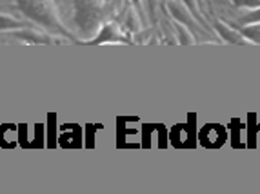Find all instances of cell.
<instances>
[{
	"label": "cell",
	"instance_id": "6da1fadb",
	"mask_svg": "<svg viewBox=\"0 0 260 194\" xmlns=\"http://www.w3.org/2000/svg\"><path fill=\"white\" fill-rule=\"evenodd\" d=\"M17 6L29 20L40 24L51 33H58L62 36L73 38L68 27L62 24L60 17H58V9H56L53 0H17Z\"/></svg>",
	"mask_w": 260,
	"mask_h": 194
},
{
	"label": "cell",
	"instance_id": "7a4b0ae2",
	"mask_svg": "<svg viewBox=\"0 0 260 194\" xmlns=\"http://www.w3.org/2000/svg\"><path fill=\"white\" fill-rule=\"evenodd\" d=\"M104 9L96 0H73V20L84 35H96L102 27Z\"/></svg>",
	"mask_w": 260,
	"mask_h": 194
},
{
	"label": "cell",
	"instance_id": "3957f363",
	"mask_svg": "<svg viewBox=\"0 0 260 194\" xmlns=\"http://www.w3.org/2000/svg\"><path fill=\"white\" fill-rule=\"evenodd\" d=\"M164 9L168 11V15L173 18L175 22L186 26L193 35H204L206 33L204 27L193 18V15L189 13V9H187L180 0H164Z\"/></svg>",
	"mask_w": 260,
	"mask_h": 194
},
{
	"label": "cell",
	"instance_id": "277c9868",
	"mask_svg": "<svg viewBox=\"0 0 260 194\" xmlns=\"http://www.w3.org/2000/svg\"><path fill=\"white\" fill-rule=\"evenodd\" d=\"M108 42H113V44H127L129 40L124 36V33L120 31L118 24L111 22V24H106L99 29L96 36L93 40H86L84 44L87 46H99V44H108Z\"/></svg>",
	"mask_w": 260,
	"mask_h": 194
},
{
	"label": "cell",
	"instance_id": "5b68a950",
	"mask_svg": "<svg viewBox=\"0 0 260 194\" xmlns=\"http://www.w3.org/2000/svg\"><path fill=\"white\" fill-rule=\"evenodd\" d=\"M213 27H215V33H217L224 42L235 44V46H246V44H249L242 35H240L239 29L230 27L228 24H224V22H213Z\"/></svg>",
	"mask_w": 260,
	"mask_h": 194
},
{
	"label": "cell",
	"instance_id": "8992f818",
	"mask_svg": "<svg viewBox=\"0 0 260 194\" xmlns=\"http://www.w3.org/2000/svg\"><path fill=\"white\" fill-rule=\"evenodd\" d=\"M15 36L24 40L26 44H49L51 42V38H49L48 35H42V33L27 31V29H17L15 31Z\"/></svg>",
	"mask_w": 260,
	"mask_h": 194
},
{
	"label": "cell",
	"instance_id": "52a82bcc",
	"mask_svg": "<svg viewBox=\"0 0 260 194\" xmlns=\"http://www.w3.org/2000/svg\"><path fill=\"white\" fill-rule=\"evenodd\" d=\"M239 33L251 44H260V22L256 24H247V26H240Z\"/></svg>",
	"mask_w": 260,
	"mask_h": 194
},
{
	"label": "cell",
	"instance_id": "ba28073f",
	"mask_svg": "<svg viewBox=\"0 0 260 194\" xmlns=\"http://www.w3.org/2000/svg\"><path fill=\"white\" fill-rule=\"evenodd\" d=\"M173 27H175V35H177V44H180V46H191V44H195L193 33H191L186 26H182V24L175 22Z\"/></svg>",
	"mask_w": 260,
	"mask_h": 194
},
{
	"label": "cell",
	"instance_id": "9c48e42d",
	"mask_svg": "<svg viewBox=\"0 0 260 194\" xmlns=\"http://www.w3.org/2000/svg\"><path fill=\"white\" fill-rule=\"evenodd\" d=\"M26 24L17 18L9 17V15H0V31H17V29H24Z\"/></svg>",
	"mask_w": 260,
	"mask_h": 194
},
{
	"label": "cell",
	"instance_id": "30bf717a",
	"mask_svg": "<svg viewBox=\"0 0 260 194\" xmlns=\"http://www.w3.org/2000/svg\"><path fill=\"white\" fill-rule=\"evenodd\" d=\"M184 6H186L187 9H189V13L193 15V18H195L197 22H199L200 26L202 27H208V22H206V18H204V15L200 13V9H199V6H197V0H180Z\"/></svg>",
	"mask_w": 260,
	"mask_h": 194
},
{
	"label": "cell",
	"instance_id": "8fae6325",
	"mask_svg": "<svg viewBox=\"0 0 260 194\" xmlns=\"http://www.w3.org/2000/svg\"><path fill=\"white\" fill-rule=\"evenodd\" d=\"M256 22H260V8L251 9V11H247L246 15H242V17L239 18V24H240V26H247V24H256Z\"/></svg>",
	"mask_w": 260,
	"mask_h": 194
},
{
	"label": "cell",
	"instance_id": "7c38bea8",
	"mask_svg": "<svg viewBox=\"0 0 260 194\" xmlns=\"http://www.w3.org/2000/svg\"><path fill=\"white\" fill-rule=\"evenodd\" d=\"M140 20H142V18L137 17V11H135V9H129V13H127V20H126L127 29L133 31V33H139L140 27H142V24H140Z\"/></svg>",
	"mask_w": 260,
	"mask_h": 194
},
{
	"label": "cell",
	"instance_id": "4fadbf2b",
	"mask_svg": "<svg viewBox=\"0 0 260 194\" xmlns=\"http://www.w3.org/2000/svg\"><path fill=\"white\" fill-rule=\"evenodd\" d=\"M231 4H233L235 8L255 9V8H260V0H231Z\"/></svg>",
	"mask_w": 260,
	"mask_h": 194
},
{
	"label": "cell",
	"instance_id": "5bb4252c",
	"mask_svg": "<svg viewBox=\"0 0 260 194\" xmlns=\"http://www.w3.org/2000/svg\"><path fill=\"white\" fill-rule=\"evenodd\" d=\"M146 8H148L149 18H155V11H156V0H146Z\"/></svg>",
	"mask_w": 260,
	"mask_h": 194
},
{
	"label": "cell",
	"instance_id": "9a60e30c",
	"mask_svg": "<svg viewBox=\"0 0 260 194\" xmlns=\"http://www.w3.org/2000/svg\"><path fill=\"white\" fill-rule=\"evenodd\" d=\"M131 4H133L135 11L140 13V17H144V11H142V0H131Z\"/></svg>",
	"mask_w": 260,
	"mask_h": 194
},
{
	"label": "cell",
	"instance_id": "2e32d148",
	"mask_svg": "<svg viewBox=\"0 0 260 194\" xmlns=\"http://www.w3.org/2000/svg\"><path fill=\"white\" fill-rule=\"evenodd\" d=\"M206 0H197V6H199V9H200V13L204 11V8H206V4H204Z\"/></svg>",
	"mask_w": 260,
	"mask_h": 194
},
{
	"label": "cell",
	"instance_id": "e0dca14e",
	"mask_svg": "<svg viewBox=\"0 0 260 194\" xmlns=\"http://www.w3.org/2000/svg\"><path fill=\"white\" fill-rule=\"evenodd\" d=\"M104 2H106V4H109V2H111V0H104Z\"/></svg>",
	"mask_w": 260,
	"mask_h": 194
}]
</instances>
